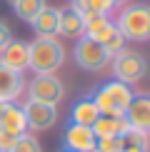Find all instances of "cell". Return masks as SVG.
Segmentation results:
<instances>
[{
	"label": "cell",
	"mask_w": 150,
	"mask_h": 152,
	"mask_svg": "<svg viewBox=\"0 0 150 152\" xmlns=\"http://www.w3.org/2000/svg\"><path fill=\"white\" fill-rule=\"evenodd\" d=\"M65 62V48L58 37H35L28 45V67L38 72H55Z\"/></svg>",
	"instance_id": "1"
},
{
	"label": "cell",
	"mask_w": 150,
	"mask_h": 152,
	"mask_svg": "<svg viewBox=\"0 0 150 152\" xmlns=\"http://www.w3.org/2000/svg\"><path fill=\"white\" fill-rule=\"evenodd\" d=\"M115 30L125 40L145 42L150 37V8L143 3H130L118 12L115 18Z\"/></svg>",
	"instance_id": "2"
},
{
	"label": "cell",
	"mask_w": 150,
	"mask_h": 152,
	"mask_svg": "<svg viewBox=\"0 0 150 152\" xmlns=\"http://www.w3.org/2000/svg\"><path fill=\"white\" fill-rule=\"evenodd\" d=\"M110 65H112V75H115L118 82H125V85H135L145 77L148 72V62L143 58V53L138 50H128L123 48L118 55L110 58Z\"/></svg>",
	"instance_id": "3"
},
{
	"label": "cell",
	"mask_w": 150,
	"mask_h": 152,
	"mask_svg": "<svg viewBox=\"0 0 150 152\" xmlns=\"http://www.w3.org/2000/svg\"><path fill=\"white\" fill-rule=\"evenodd\" d=\"M73 58H75V65L85 72H103L110 65V55L103 50V45H98L90 37H80L75 42Z\"/></svg>",
	"instance_id": "4"
},
{
	"label": "cell",
	"mask_w": 150,
	"mask_h": 152,
	"mask_svg": "<svg viewBox=\"0 0 150 152\" xmlns=\"http://www.w3.org/2000/svg\"><path fill=\"white\" fill-rule=\"evenodd\" d=\"M28 95L35 102H45V105L58 107V102L65 97V85H62L60 77H55V72H38L30 80Z\"/></svg>",
	"instance_id": "5"
},
{
	"label": "cell",
	"mask_w": 150,
	"mask_h": 152,
	"mask_svg": "<svg viewBox=\"0 0 150 152\" xmlns=\"http://www.w3.org/2000/svg\"><path fill=\"white\" fill-rule=\"evenodd\" d=\"M20 110L25 115L28 130H33V132H45V130H50L55 122H58V107H55V105H45V102L28 100Z\"/></svg>",
	"instance_id": "6"
},
{
	"label": "cell",
	"mask_w": 150,
	"mask_h": 152,
	"mask_svg": "<svg viewBox=\"0 0 150 152\" xmlns=\"http://www.w3.org/2000/svg\"><path fill=\"white\" fill-rule=\"evenodd\" d=\"M125 122H128V127H135V130H150V97L145 92L143 95H133V100H130V105L125 107L123 112Z\"/></svg>",
	"instance_id": "7"
},
{
	"label": "cell",
	"mask_w": 150,
	"mask_h": 152,
	"mask_svg": "<svg viewBox=\"0 0 150 152\" xmlns=\"http://www.w3.org/2000/svg\"><path fill=\"white\" fill-rule=\"evenodd\" d=\"M25 90V77L23 72H15L10 67L0 65V102H15Z\"/></svg>",
	"instance_id": "8"
},
{
	"label": "cell",
	"mask_w": 150,
	"mask_h": 152,
	"mask_svg": "<svg viewBox=\"0 0 150 152\" xmlns=\"http://www.w3.org/2000/svg\"><path fill=\"white\" fill-rule=\"evenodd\" d=\"M0 65L10 67L15 72H25L28 70V45L12 37L8 45L0 50Z\"/></svg>",
	"instance_id": "9"
},
{
	"label": "cell",
	"mask_w": 150,
	"mask_h": 152,
	"mask_svg": "<svg viewBox=\"0 0 150 152\" xmlns=\"http://www.w3.org/2000/svg\"><path fill=\"white\" fill-rule=\"evenodd\" d=\"M65 150H73V152H93V150H95V135H93V130L70 122V125H68V130H65Z\"/></svg>",
	"instance_id": "10"
},
{
	"label": "cell",
	"mask_w": 150,
	"mask_h": 152,
	"mask_svg": "<svg viewBox=\"0 0 150 152\" xmlns=\"http://www.w3.org/2000/svg\"><path fill=\"white\" fill-rule=\"evenodd\" d=\"M58 18H60V8L53 5H43V10L33 18V30L38 37H58Z\"/></svg>",
	"instance_id": "11"
},
{
	"label": "cell",
	"mask_w": 150,
	"mask_h": 152,
	"mask_svg": "<svg viewBox=\"0 0 150 152\" xmlns=\"http://www.w3.org/2000/svg\"><path fill=\"white\" fill-rule=\"evenodd\" d=\"M0 130L8 132V135H23V132H28V125H25V115L23 110L18 105L12 102H5L3 110H0Z\"/></svg>",
	"instance_id": "12"
},
{
	"label": "cell",
	"mask_w": 150,
	"mask_h": 152,
	"mask_svg": "<svg viewBox=\"0 0 150 152\" xmlns=\"http://www.w3.org/2000/svg\"><path fill=\"white\" fill-rule=\"evenodd\" d=\"M100 87H103V92L110 97L112 112H115V115H123L125 107H128L130 100H133V90H130V85L118 82V80H110V82H105V85H100Z\"/></svg>",
	"instance_id": "13"
},
{
	"label": "cell",
	"mask_w": 150,
	"mask_h": 152,
	"mask_svg": "<svg viewBox=\"0 0 150 152\" xmlns=\"http://www.w3.org/2000/svg\"><path fill=\"white\" fill-rule=\"evenodd\" d=\"M125 127H128V122H125L123 115H100L95 122L90 125L95 140L98 137H120L125 132Z\"/></svg>",
	"instance_id": "14"
},
{
	"label": "cell",
	"mask_w": 150,
	"mask_h": 152,
	"mask_svg": "<svg viewBox=\"0 0 150 152\" xmlns=\"http://www.w3.org/2000/svg\"><path fill=\"white\" fill-rule=\"evenodd\" d=\"M58 35H62V37H80L83 35V15L75 12L70 5H68V8H60Z\"/></svg>",
	"instance_id": "15"
},
{
	"label": "cell",
	"mask_w": 150,
	"mask_h": 152,
	"mask_svg": "<svg viewBox=\"0 0 150 152\" xmlns=\"http://www.w3.org/2000/svg\"><path fill=\"white\" fill-rule=\"evenodd\" d=\"M100 117V112L95 110V105H93V100H78V102L73 105L70 110V122L73 125H83V127H90L93 122Z\"/></svg>",
	"instance_id": "16"
},
{
	"label": "cell",
	"mask_w": 150,
	"mask_h": 152,
	"mask_svg": "<svg viewBox=\"0 0 150 152\" xmlns=\"http://www.w3.org/2000/svg\"><path fill=\"white\" fill-rule=\"evenodd\" d=\"M70 8L80 15H110L112 3L110 0H70Z\"/></svg>",
	"instance_id": "17"
},
{
	"label": "cell",
	"mask_w": 150,
	"mask_h": 152,
	"mask_svg": "<svg viewBox=\"0 0 150 152\" xmlns=\"http://www.w3.org/2000/svg\"><path fill=\"white\" fill-rule=\"evenodd\" d=\"M43 5H45V0H18L12 5V10L23 23H33V18L43 10Z\"/></svg>",
	"instance_id": "18"
},
{
	"label": "cell",
	"mask_w": 150,
	"mask_h": 152,
	"mask_svg": "<svg viewBox=\"0 0 150 152\" xmlns=\"http://www.w3.org/2000/svg\"><path fill=\"white\" fill-rule=\"evenodd\" d=\"M123 145H133V147H143L148 150V132L145 130H135V127H125V132L120 135Z\"/></svg>",
	"instance_id": "19"
},
{
	"label": "cell",
	"mask_w": 150,
	"mask_h": 152,
	"mask_svg": "<svg viewBox=\"0 0 150 152\" xmlns=\"http://www.w3.org/2000/svg\"><path fill=\"white\" fill-rule=\"evenodd\" d=\"M10 152H43V147L38 142V137H33L30 132H23V135H18V140H15Z\"/></svg>",
	"instance_id": "20"
},
{
	"label": "cell",
	"mask_w": 150,
	"mask_h": 152,
	"mask_svg": "<svg viewBox=\"0 0 150 152\" xmlns=\"http://www.w3.org/2000/svg\"><path fill=\"white\" fill-rule=\"evenodd\" d=\"M120 150H123V140L120 137H98L93 152H120Z\"/></svg>",
	"instance_id": "21"
},
{
	"label": "cell",
	"mask_w": 150,
	"mask_h": 152,
	"mask_svg": "<svg viewBox=\"0 0 150 152\" xmlns=\"http://www.w3.org/2000/svg\"><path fill=\"white\" fill-rule=\"evenodd\" d=\"M115 33H118V30H115V23L108 20L100 30H95V33L90 35V40H95L98 45H105V42H108V37H110V35H115Z\"/></svg>",
	"instance_id": "22"
},
{
	"label": "cell",
	"mask_w": 150,
	"mask_h": 152,
	"mask_svg": "<svg viewBox=\"0 0 150 152\" xmlns=\"http://www.w3.org/2000/svg\"><path fill=\"white\" fill-rule=\"evenodd\" d=\"M125 42H128V40H125L120 33H115V35H110V37H108V42L103 45V50L112 58V55H118V53H120V50L125 48Z\"/></svg>",
	"instance_id": "23"
},
{
	"label": "cell",
	"mask_w": 150,
	"mask_h": 152,
	"mask_svg": "<svg viewBox=\"0 0 150 152\" xmlns=\"http://www.w3.org/2000/svg\"><path fill=\"white\" fill-rule=\"evenodd\" d=\"M15 140H18L15 135H8V132L0 130V152H10L12 145H15Z\"/></svg>",
	"instance_id": "24"
},
{
	"label": "cell",
	"mask_w": 150,
	"mask_h": 152,
	"mask_svg": "<svg viewBox=\"0 0 150 152\" xmlns=\"http://www.w3.org/2000/svg\"><path fill=\"white\" fill-rule=\"evenodd\" d=\"M10 40H12V30H10V28H8V25H5L3 20H0V50L8 45Z\"/></svg>",
	"instance_id": "25"
},
{
	"label": "cell",
	"mask_w": 150,
	"mask_h": 152,
	"mask_svg": "<svg viewBox=\"0 0 150 152\" xmlns=\"http://www.w3.org/2000/svg\"><path fill=\"white\" fill-rule=\"evenodd\" d=\"M120 152H148V150H143V147H133V145H123V150Z\"/></svg>",
	"instance_id": "26"
},
{
	"label": "cell",
	"mask_w": 150,
	"mask_h": 152,
	"mask_svg": "<svg viewBox=\"0 0 150 152\" xmlns=\"http://www.w3.org/2000/svg\"><path fill=\"white\" fill-rule=\"evenodd\" d=\"M110 3H112V8H115V5H123L125 0H110Z\"/></svg>",
	"instance_id": "27"
},
{
	"label": "cell",
	"mask_w": 150,
	"mask_h": 152,
	"mask_svg": "<svg viewBox=\"0 0 150 152\" xmlns=\"http://www.w3.org/2000/svg\"><path fill=\"white\" fill-rule=\"evenodd\" d=\"M8 3H10V5H15V3H18V0H8Z\"/></svg>",
	"instance_id": "28"
},
{
	"label": "cell",
	"mask_w": 150,
	"mask_h": 152,
	"mask_svg": "<svg viewBox=\"0 0 150 152\" xmlns=\"http://www.w3.org/2000/svg\"><path fill=\"white\" fill-rule=\"evenodd\" d=\"M62 152H73V150H62Z\"/></svg>",
	"instance_id": "29"
},
{
	"label": "cell",
	"mask_w": 150,
	"mask_h": 152,
	"mask_svg": "<svg viewBox=\"0 0 150 152\" xmlns=\"http://www.w3.org/2000/svg\"><path fill=\"white\" fill-rule=\"evenodd\" d=\"M0 110H3V102H0Z\"/></svg>",
	"instance_id": "30"
}]
</instances>
